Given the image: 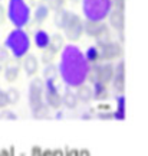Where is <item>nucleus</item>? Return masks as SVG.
<instances>
[{"instance_id":"1","label":"nucleus","mask_w":148,"mask_h":156,"mask_svg":"<svg viewBox=\"0 0 148 156\" xmlns=\"http://www.w3.org/2000/svg\"><path fill=\"white\" fill-rule=\"evenodd\" d=\"M59 74L68 87H81L91 75V64L76 45H66L59 62Z\"/></svg>"},{"instance_id":"2","label":"nucleus","mask_w":148,"mask_h":156,"mask_svg":"<svg viewBox=\"0 0 148 156\" xmlns=\"http://www.w3.org/2000/svg\"><path fill=\"white\" fill-rule=\"evenodd\" d=\"M5 46L10 51V54L16 59H23L30 49V38L23 29L16 28L7 35Z\"/></svg>"},{"instance_id":"3","label":"nucleus","mask_w":148,"mask_h":156,"mask_svg":"<svg viewBox=\"0 0 148 156\" xmlns=\"http://www.w3.org/2000/svg\"><path fill=\"white\" fill-rule=\"evenodd\" d=\"M112 10V0H82V12L86 20L104 22Z\"/></svg>"},{"instance_id":"4","label":"nucleus","mask_w":148,"mask_h":156,"mask_svg":"<svg viewBox=\"0 0 148 156\" xmlns=\"http://www.w3.org/2000/svg\"><path fill=\"white\" fill-rule=\"evenodd\" d=\"M30 9L25 0H9L7 17L16 28L23 29L30 22Z\"/></svg>"},{"instance_id":"5","label":"nucleus","mask_w":148,"mask_h":156,"mask_svg":"<svg viewBox=\"0 0 148 156\" xmlns=\"http://www.w3.org/2000/svg\"><path fill=\"white\" fill-rule=\"evenodd\" d=\"M29 107L32 112H36L38 108L45 106V83L40 78H33L29 84Z\"/></svg>"},{"instance_id":"6","label":"nucleus","mask_w":148,"mask_h":156,"mask_svg":"<svg viewBox=\"0 0 148 156\" xmlns=\"http://www.w3.org/2000/svg\"><path fill=\"white\" fill-rule=\"evenodd\" d=\"M114 75H115V67L111 62H101V64L91 65L89 78H91L92 83H95V81H101L104 84L112 83Z\"/></svg>"},{"instance_id":"7","label":"nucleus","mask_w":148,"mask_h":156,"mask_svg":"<svg viewBox=\"0 0 148 156\" xmlns=\"http://www.w3.org/2000/svg\"><path fill=\"white\" fill-rule=\"evenodd\" d=\"M63 30H65L66 38L69 39V41H72V42L78 41V39L81 38V35L83 34V20L81 19V16L76 15V13H73V12H71L68 23H66Z\"/></svg>"},{"instance_id":"8","label":"nucleus","mask_w":148,"mask_h":156,"mask_svg":"<svg viewBox=\"0 0 148 156\" xmlns=\"http://www.w3.org/2000/svg\"><path fill=\"white\" fill-rule=\"evenodd\" d=\"M45 103L50 108H59L63 104V95H60L55 81L45 80Z\"/></svg>"},{"instance_id":"9","label":"nucleus","mask_w":148,"mask_h":156,"mask_svg":"<svg viewBox=\"0 0 148 156\" xmlns=\"http://www.w3.org/2000/svg\"><path fill=\"white\" fill-rule=\"evenodd\" d=\"M99 52H101V59L109 62L112 59H116V58H121L122 56V45L119 42H108L104 46H98Z\"/></svg>"},{"instance_id":"10","label":"nucleus","mask_w":148,"mask_h":156,"mask_svg":"<svg viewBox=\"0 0 148 156\" xmlns=\"http://www.w3.org/2000/svg\"><path fill=\"white\" fill-rule=\"evenodd\" d=\"M112 85H114V90L116 93L124 94V90H125V62L122 58L115 65V75L112 80Z\"/></svg>"},{"instance_id":"11","label":"nucleus","mask_w":148,"mask_h":156,"mask_svg":"<svg viewBox=\"0 0 148 156\" xmlns=\"http://www.w3.org/2000/svg\"><path fill=\"white\" fill-rule=\"evenodd\" d=\"M83 32L91 36V38L98 39L99 36H102L104 34L108 32V28L105 22H93V20H85L83 22Z\"/></svg>"},{"instance_id":"12","label":"nucleus","mask_w":148,"mask_h":156,"mask_svg":"<svg viewBox=\"0 0 148 156\" xmlns=\"http://www.w3.org/2000/svg\"><path fill=\"white\" fill-rule=\"evenodd\" d=\"M109 25L115 29L116 32H124V23H125V17H124V12L118 10V9H112L108 16Z\"/></svg>"},{"instance_id":"13","label":"nucleus","mask_w":148,"mask_h":156,"mask_svg":"<svg viewBox=\"0 0 148 156\" xmlns=\"http://www.w3.org/2000/svg\"><path fill=\"white\" fill-rule=\"evenodd\" d=\"M22 67H23V71L26 73V75L33 77L35 74L38 73V69H39L38 58H36L35 55H32V54H28V55L22 59Z\"/></svg>"},{"instance_id":"14","label":"nucleus","mask_w":148,"mask_h":156,"mask_svg":"<svg viewBox=\"0 0 148 156\" xmlns=\"http://www.w3.org/2000/svg\"><path fill=\"white\" fill-rule=\"evenodd\" d=\"M50 38H52V35H49L43 29H36L35 34H33V42H35V45L38 46L39 49H43V51L50 46Z\"/></svg>"},{"instance_id":"15","label":"nucleus","mask_w":148,"mask_h":156,"mask_svg":"<svg viewBox=\"0 0 148 156\" xmlns=\"http://www.w3.org/2000/svg\"><path fill=\"white\" fill-rule=\"evenodd\" d=\"M49 10H50V7L48 3H39V5H36L35 10H33V19H35V22L43 23L48 19V16H49Z\"/></svg>"},{"instance_id":"16","label":"nucleus","mask_w":148,"mask_h":156,"mask_svg":"<svg viewBox=\"0 0 148 156\" xmlns=\"http://www.w3.org/2000/svg\"><path fill=\"white\" fill-rule=\"evenodd\" d=\"M76 94H78L79 101L83 103V104H88V103H91V101L93 100V90H92V87H89V85H86V84H83V85H81V87H78Z\"/></svg>"},{"instance_id":"17","label":"nucleus","mask_w":148,"mask_h":156,"mask_svg":"<svg viewBox=\"0 0 148 156\" xmlns=\"http://www.w3.org/2000/svg\"><path fill=\"white\" fill-rule=\"evenodd\" d=\"M78 103H79L78 94L75 91H72L71 87H68V90L63 93V106H65L66 108L72 110V108H76Z\"/></svg>"},{"instance_id":"18","label":"nucleus","mask_w":148,"mask_h":156,"mask_svg":"<svg viewBox=\"0 0 148 156\" xmlns=\"http://www.w3.org/2000/svg\"><path fill=\"white\" fill-rule=\"evenodd\" d=\"M92 90H93V100H104V98L108 97L106 84L101 83V81H95V83H92Z\"/></svg>"},{"instance_id":"19","label":"nucleus","mask_w":148,"mask_h":156,"mask_svg":"<svg viewBox=\"0 0 148 156\" xmlns=\"http://www.w3.org/2000/svg\"><path fill=\"white\" fill-rule=\"evenodd\" d=\"M19 73H20V68H19V65H16L15 62L7 64V65H6V68H5V78H6V81H9V83L16 81L17 78H19Z\"/></svg>"},{"instance_id":"20","label":"nucleus","mask_w":148,"mask_h":156,"mask_svg":"<svg viewBox=\"0 0 148 156\" xmlns=\"http://www.w3.org/2000/svg\"><path fill=\"white\" fill-rule=\"evenodd\" d=\"M114 119L116 120H125V97L124 94L116 95V110L114 112Z\"/></svg>"},{"instance_id":"21","label":"nucleus","mask_w":148,"mask_h":156,"mask_svg":"<svg viewBox=\"0 0 148 156\" xmlns=\"http://www.w3.org/2000/svg\"><path fill=\"white\" fill-rule=\"evenodd\" d=\"M69 13H71V12L66 10V9H62V10L55 12V19H53V22H55L56 28L65 29L66 23H68V19H69Z\"/></svg>"},{"instance_id":"22","label":"nucleus","mask_w":148,"mask_h":156,"mask_svg":"<svg viewBox=\"0 0 148 156\" xmlns=\"http://www.w3.org/2000/svg\"><path fill=\"white\" fill-rule=\"evenodd\" d=\"M85 58H86V61H88L91 65L98 64V61L101 59V52H99V48L96 46V45L89 46L88 49L85 51Z\"/></svg>"},{"instance_id":"23","label":"nucleus","mask_w":148,"mask_h":156,"mask_svg":"<svg viewBox=\"0 0 148 156\" xmlns=\"http://www.w3.org/2000/svg\"><path fill=\"white\" fill-rule=\"evenodd\" d=\"M59 75V68L53 65V64H46L43 68V77L45 80H50V81H56V78Z\"/></svg>"},{"instance_id":"24","label":"nucleus","mask_w":148,"mask_h":156,"mask_svg":"<svg viewBox=\"0 0 148 156\" xmlns=\"http://www.w3.org/2000/svg\"><path fill=\"white\" fill-rule=\"evenodd\" d=\"M50 48L55 51L56 54L59 52L60 49L63 51V36L60 34H53L52 35V38H50Z\"/></svg>"},{"instance_id":"25","label":"nucleus","mask_w":148,"mask_h":156,"mask_svg":"<svg viewBox=\"0 0 148 156\" xmlns=\"http://www.w3.org/2000/svg\"><path fill=\"white\" fill-rule=\"evenodd\" d=\"M6 93H7V98H9V103H10V104H16V103H19V100H20V93H19V90L17 88L10 87Z\"/></svg>"},{"instance_id":"26","label":"nucleus","mask_w":148,"mask_h":156,"mask_svg":"<svg viewBox=\"0 0 148 156\" xmlns=\"http://www.w3.org/2000/svg\"><path fill=\"white\" fill-rule=\"evenodd\" d=\"M32 116L35 119H48L49 117V106L45 104L40 108H38L36 112H32Z\"/></svg>"},{"instance_id":"27","label":"nucleus","mask_w":148,"mask_h":156,"mask_svg":"<svg viewBox=\"0 0 148 156\" xmlns=\"http://www.w3.org/2000/svg\"><path fill=\"white\" fill-rule=\"evenodd\" d=\"M56 56V52L52 48H46V49L43 51V54H42V61L45 62V65L46 64H52V61H53V58Z\"/></svg>"},{"instance_id":"28","label":"nucleus","mask_w":148,"mask_h":156,"mask_svg":"<svg viewBox=\"0 0 148 156\" xmlns=\"http://www.w3.org/2000/svg\"><path fill=\"white\" fill-rule=\"evenodd\" d=\"M48 5H49L50 10H62L63 5H65V0H48Z\"/></svg>"},{"instance_id":"29","label":"nucleus","mask_w":148,"mask_h":156,"mask_svg":"<svg viewBox=\"0 0 148 156\" xmlns=\"http://www.w3.org/2000/svg\"><path fill=\"white\" fill-rule=\"evenodd\" d=\"M9 98H7V93L0 88V110H5L6 106H9Z\"/></svg>"},{"instance_id":"30","label":"nucleus","mask_w":148,"mask_h":156,"mask_svg":"<svg viewBox=\"0 0 148 156\" xmlns=\"http://www.w3.org/2000/svg\"><path fill=\"white\" fill-rule=\"evenodd\" d=\"M9 55H10V51L6 46H0V64H5L9 61Z\"/></svg>"},{"instance_id":"31","label":"nucleus","mask_w":148,"mask_h":156,"mask_svg":"<svg viewBox=\"0 0 148 156\" xmlns=\"http://www.w3.org/2000/svg\"><path fill=\"white\" fill-rule=\"evenodd\" d=\"M0 119H7V120H16L17 116L12 110H3L0 112Z\"/></svg>"},{"instance_id":"32","label":"nucleus","mask_w":148,"mask_h":156,"mask_svg":"<svg viewBox=\"0 0 148 156\" xmlns=\"http://www.w3.org/2000/svg\"><path fill=\"white\" fill-rule=\"evenodd\" d=\"M112 7L124 12V7H125V0H112Z\"/></svg>"},{"instance_id":"33","label":"nucleus","mask_w":148,"mask_h":156,"mask_svg":"<svg viewBox=\"0 0 148 156\" xmlns=\"http://www.w3.org/2000/svg\"><path fill=\"white\" fill-rule=\"evenodd\" d=\"M6 20V10H5V6L0 3V25H3Z\"/></svg>"},{"instance_id":"34","label":"nucleus","mask_w":148,"mask_h":156,"mask_svg":"<svg viewBox=\"0 0 148 156\" xmlns=\"http://www.w3.org/2000/svg\"><path fill=\"white\" fill-rule=\"evenodd\" d=\"M99 119H114V113H99Z\"/></svg>"},{"instance_id":"35","label":"nucleus","mask_w":148,"mask_h":156,"mask_svg":"<svg viewBox=\"0 0 148 156\" xmlns=\"http://www.w3.org/2000/svg\"><path fill=\"white\" fill-rule=\"evenodd\" d=\"M62 117H63L62 113H56V119H62Z\"/></svg>"},{"instance_id":"36","label":"nucleus","mask_w":148,"mask_h":156,"mask_svg":"<svg viewBox=\"0 0 148 156\" xmlns=\"http://www.w3.org/2000/svg\"><path fill=\"white\" fill-rule=\"evenodd\" d=\"M71 2H73V3H78V2H82V0H71Z\"/></svg>"},{"instance_id":"37","label":"nucleus","mask_w":148,"mask_h":156,"mask_svg":"<svg viewBox=\"0 0 148 156\" xmlns=\"http://www.w3.org/2000/svg\"><path fill=\"white\" fill-rule=\"evenodd\" d=\"M2 68H3V64H0V71H2Z\"/></svg>"}]
</instances>
